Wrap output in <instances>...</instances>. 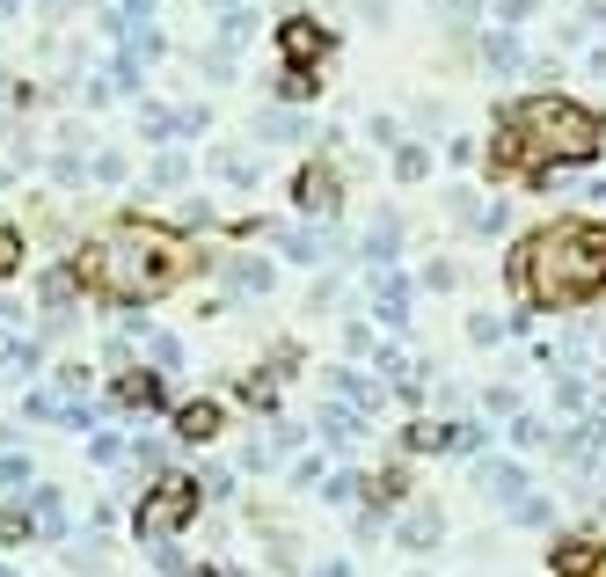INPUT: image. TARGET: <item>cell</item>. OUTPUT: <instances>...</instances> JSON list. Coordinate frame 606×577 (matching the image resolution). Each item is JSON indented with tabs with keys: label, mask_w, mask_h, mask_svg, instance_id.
I'll use <instances>...</instances> for the list:
<instances>
[{
	"label": "cell",
	"mask_w": 606,
	"mask_h": 577,
	"mask_svg": "<svg viewBox=\"0 0 606 577\" xmlns=\"http://www.w3.org/2000/svg\"><path fill=\"white\" fill-rule=\"evenodd\" d=\"M183 263H191V249L175 242L169 227L118 220V227H103L81 249L73 271H81V285H95L103 300H161L175 279H183Z\"/></svg>",
	"instance_id": "cell-1"
},
{
	"label": "cell",
	"mask_w": 606,
	"mask_h": 577,
	"mask_svg": "<svg viewBox=\"0 0 606 577\" xmlns=\"http://www.w3.org/2000/svg\"><path fill=\"white\" fill-rule=\"evenodd\" d=\"M519 285L534 307H585L606 293V234L577 227V220H555L534 242L519 249Z\"/></svg>",
	"instance_id": "cell-2"
},
{
	"label": "cell",
	"mask_w": 606,
	"mask_h": 577,
	"mask_svg": "<svg viewBox=\"0 0 606 577\" xmlns=\"http://www.w3.org/2000/svg\"><path fill=\"white\" fill-rule=\"evenodd\" d=\"M504 140L541 154V161H592L599 140H606V124L592 118V110L563 103V95H526V103L504 110Z\"/></svg>",
	"instance_id": "cell-3"
},
{
	"label": "cell",
	"mask_w": 606,
	"mask_h": 577,
	"mask_svg": "<svg viewBox=\"0 0 606 577\" xmlns=\"http://www.w3.org/2000/svg\"><path fill=\"white\" fill-rule=\"evenodd\" d=\"M198 512V483H183V475H169L154 490V505H139V534H175V526Z\"/></svg>",
	"instance_id": "cell-4"
},
{
	"label": "cell",
	"mask_w": 606,
	"mask_h": 577,
	"mask_svg": "<svg viewBox=\"0 0 606 577\" xmlns=\"http://www.w3.org/2000/svg\"><path fill=\"white\" fill-rule=\"evenodd\" d=\"M322 52H330V30H314L307 16L285 22V59H293V67H307V59H322Z\"/></svg>",
	"instance_id": "cell-5"
},
{
	"label": "cell",
	"mask_w": 606,
	"mask_h": 577,
	"mask_svg": "<svg viewBox=\"0 0 606 577\" xmlns=\"http://www.w3.org/2000/svg\"><path fill=\"white\" fill-rule=\"evenodd\" d=\"M300 212H336V175L330 169H307V175H300Z\"/></svg>",
	"instance_id": "cell-6"
},
{
	"label": "cell",
	"mask_w": 606,
	"mask_h": 577,
	"mask_svg": "<svg viewBox=\"0 0 606 577\" xmlns=\"http://www.w3.org/2000/svg\"><path fill=\"white\" fill-rule=\"evenodd\" d=\"M175 432L191 438V446H205V438L220 432V409H212V403H191V409H183V417H175Z\"/></svg>",
	"instance_id": "cell-7"
},
{
	"label": "cell",
	"mask_w": 606,
	"mask_h": 577,
	"mask_svg": "<svg viewBox=\"0 0 606 577\" xmlns=\"http://www.w3.org/2000/svg\"><path fill=\"white\" fill-rule=\"evenodd\" d=\"M118 395H124V403H147V409H154L161 403V381H154V373H124Z\"/></svg>",
	"instance_id": "cell-8"
},
{
	"label": "cell",
	"mask_w": 606,
	"mask_h": 577,
	"mask_svg": "<svg viewBox=\"0 0 606 577\" xmlns=\"http://www.w3.org/2000/svg\"><path fill=\"white\" fill-rule=\"evenodd\" d=\"M592 556H599L592 541H563V548H555V570H563V577H577V570H592Z\"/></svg>",
	"instance_id": "cell-9"
},
{
	"label": "cell",
	"mask_w": 606,
	"mask_h": 577,
	"mask_svg": "<svg viewBox=\"0 0 606 577\" xmlns=\"http://www.w3.org/2000/svg\"><path fill=\"white\" fill-rule=\"evenodd\" d=\"M16 256H22V234H16V227H0V271H16Z\"/></svg>",
	"instance_id": "cell-10"
},
{
	"label": "cell",
	"mask_w": 606,
	"mask_h": 577,
	"mask_svg": "<svg viewBox=\"0 0 606 577\" xmlns=\"http://www.w3.org/2000/svg\"><path fill=\"white\" fill-rule=\"evenodd\" d=\"M497 8H504V16H512V22H519L526 8H534V0H497Z\"/></svg>",
	"instance_id": "cell-11"
}]
</instances>
